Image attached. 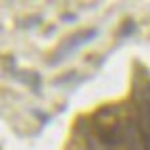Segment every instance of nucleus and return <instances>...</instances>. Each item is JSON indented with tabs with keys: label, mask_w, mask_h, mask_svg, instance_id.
<instances>
[{
	"label": "nucleus",
	"mask_w": 150,
	"mask_h": 150,
	"mask_svg": "<svg viewBox=\"0 0 150 150\" xmlns=\"http://www.w3.org/2000/svg\"><path fill=\"white\" fill-rule=\"evenodd\" d=\"M94 35H96V29H88V31H81V33H77V35L69 38V40H67V42L61 46V50H56V54H54V61H52V63H56V61H63V56L71 54L73 50H77L79 46H83L88 40H92Z\"/></svg>",
	"instance_id": "f257e3e1"
},
{
	"label": "nucleus",
	"mask_w": 150,
	"mask_h": 150,
	"mask_svg": "<svg viewBox=\"0 0 150 150\" xmlns=\"http://www.w3.org/2000/svg\"><path fill=\"white\" fill-rule=\"evenodd\" d=\"M123 142H125L127 150H140V148H142V134H138V131H136V125H134V121H131V119L125 123Z\"/></svg>",
	"instance_id": "f03ea898"
}]
</instances>
